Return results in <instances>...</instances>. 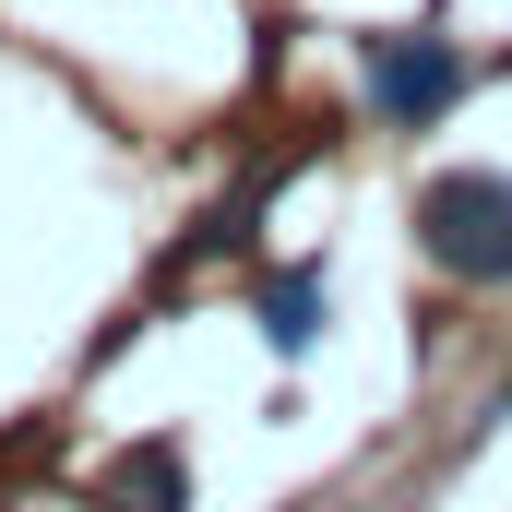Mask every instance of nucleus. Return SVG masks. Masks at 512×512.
<instances>
[{"label":"nucleus","mask_w":512,"mask_h":512,"mask_svg":"<svg viewBox=\"0 0 512 512\" xmlns=\"http://www.w3.org/2000/svg\"><path fill=\"white\" fill-rule=\"evenodd\" d=\"M417 251L453 286H512V179L501 167H441L417 191Z\"/></svg>","instance_id":"obj_1"},{"label":"nucleus","mask_w":512,"mask_h":512,"mask_svg":"<svg viewBox=\"0 0 512 512\" xmlns=\"http://www.w3.org/2000/svg\"><path fill=\"white\" fill-rule=\"evenodd\" d=\"M358 72H370V120L382 131H429V120H453V96H465V48L441 24L358 36Z\"/></svg>","instance_id":"obj_2"},{"label":"nucleus","mask_w":512,"mask_h":512,"mask_svg":"<svg viewBox=\"0 0 512 512\" xmlns=\"http://www.w3.org/2000/svg\"><path fill=\"white\" fill-rule=\"evenodd\" d=\"M84 512H191V465H179V441H131L120 465L96 477V501Z\"/></svg>","instance_id":"obj_3"},{"label":"nucleus","mask_w":512,"mask_h":512,"mask_svg":"<svg viewBox=\"0 0 512 512\" xmlns=\"http://www.w3.org/2000/svg\"><path fill=\"white\" fill-rule=\"evenodd\" d=\"M322 310H334L322 262H286V274L262 286V346H274V358H310V346H322Z\"/></svg>","instance_id":"obj_4"}]
</instances>
